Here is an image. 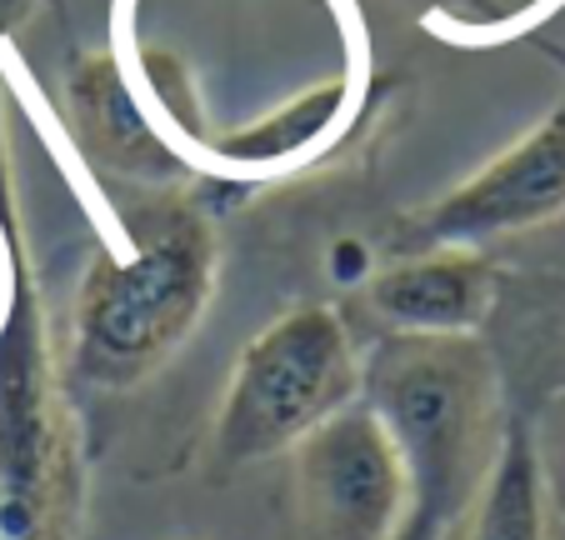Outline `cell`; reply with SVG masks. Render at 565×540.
<instances>
[{"mask_svg":"<svg viewBox=\"0 0 565 540\" xmlns=\"http://www.w3.org/2000/svg\"><path fill=\"white\" fill-rule=\"evenodd\" d=\"M215 286L211 225L191 205H150L126 255H96L75 296V375L96 391L146 381L201 320Z\"/></svg>","mask_w":565,"mask_h":540,"instance_id":"1","label":"cell"},{"mask_svg":"<svg viewBox=\"0 0 565 540\" xmlns=\"http://www.w3.org/2000/svg\"><path fill=\"white\" fill-rule=\"evenodd\" d=\"M491 360L466 336H395L365 366V405L406 466L411 506L456 530L501 445H491Z\"/></svg>","mask_w":565,"mask_h":540,"instance_id":"2","label":"cell"},{"mask_svg":"<svg viewBox=\"0 0 565 540\" xmlns=\"http://www.w3.org/2000/svg\"><path fill=\"white\" fill-rule=\"evenodd\" d=\"M81 500L86 480L75 421L31 271L15 255L0 320V540H81Z\"/></svg>","mask_w":565,"mask_h":540,"instance_id":"3","label":"cell"},{"mask_svg":"<svg viewBox=\"0 0 565 540\" xmlns=\"http://www.w3.org/2000/svg\"><path fill=\"white\" fill-rule=\"evenodd\" d=\"M355 385L361 371L341 320L320 306L290 310L260 330L235 366L215 421V451L225 466L296 451L316 425L355 401Z\"/></svg>","mask_w":565,"mask_h":540,"instance_id":"4","label":"cell"},{"mask_svg":"<svg viewBox=\"0 0 565 540\" xmlns=\"http://www.w3.org/2000/svg\"><path fill=\"white\" fill-rule=\"evenodd\" d=\"M411 480L371 405H345L296 445V540H391Z\"/></svg>","mask_w":565,"mask_h":540,"instance_id":"5","label":"cell"},{"mask_svg":"<svg viewBox=\"0 0 565 540\" xmlns=\"http://www.w3.org/2000/svg\"><path fill=\"white\" fill-rule=\"evenodd\" d=\"M565 211V110L531 130L521 146H511L501 160L470 176L460 191H450L440 205H430L416 221V235L426 245L456 251L480 245L491 235L531 231Z\"/></svg>","mask_w":565,"mask_h":540,"instance_id":"6","label":"cell"},{"mask_svg":"<svg viewBox=\"0 0 565 540\" xmlns=\"http://www.w3.org/2000/svg\"><path fill=\"white\" fill-rule=\"evenodd\" d=\"M371 300L401 336H466L486 316L491 271L466 251H436L381 271Z\"/></svg>","mask_w":565,"mask_h":540,"instance_id":"7","label":"cell"},{"mask_svg":"<svg viewBox=\"0 0 565 540\" xmlns=\"http://www.w3.org/2000/svg\"><path fill=\"white\" fill-rule=\"evenodd\" d=\"M71 110L81 146L96 160H106L110 170L136 180H175L181 176V156L156 136L150 116L140 110V100L130 96L126 75L116 71V61L96 55V61L75 65L71 75Z\"/></svg>","mask_w":565,"mask_h":540,"instance_id":"8","label":"cell"},{"mask_svg":"<svg viewBox=\"0 0 565 540\" xmlns=\"http://www.w3.org/2000/svg\"><path fill=\"white\" fill-rule=\"evenodd\" d=\"M460 540H545L541 451L521 421L501 431V451H495L491 476L470 506V526Z\"/></svg>","mask_w":565,"mask_h":540,"instance_id":"9","label":"cell"},{"mask_svg":"<svg viewBox=\"0 0 565 540\" xmlns=\"http://www.w3.org/2000/svg\"><path fill=\"white\" fill-rule=\"evenodd\" d=\"M341 85H320L310 96H300L296 106H286L280 116L260 120L256 130H241V136L221 140V156L225 160H246V166H266V160H280V156H296L300 146L320 136L331 126V116L341 110Z\"/></svg>","mask_w":565,"mask_h":540,"instance_id":"10","label":"cell"},{"mask_svg":"<svg viewBox=\"0 0 565 540\" xmlns=\"http://www.w3.org/2000/svg\"><path fill=\"white\" fill-rule=\"evenodd\" d=\"M326 261H331V276L341 280V286H361V280L371 276V245L355 241V235H341Z\"/></svg>","mask_w":565,"mask_h":540,"instance_id":"11","label":"cell"},{"mask_svg":"<svg viewBox=\"0 0 565 540\" xmlns=\"http://www.w3.org/2000/svg\"><path fill=\"white\" fill-rule=\"evenodd\" d=\"M446 536H450V530L440 526L436 516H426V510L411 506L406 516H401V526H395V536H391V540H446Z\"/></svg>","mask_w":565,"mask_h":540,"instance_id":"12","label":"cell"},{"mask_svg":"<svg viewBox=\"0 0 565 540\" xmlns=\"http://www.w3.org/2000/svg\"><path fill=\"white\" fill-rule=\"evenodd\" d=\"M416 6H440V11H456V15H486L491 0H416Z\"/></svg>","mask_w":565,"mask_h":540,"instance_id":"13","label":"cell"},{"mask_svg":"<svg viewBox=\"0 0 565 540\" xmlns=\"http://www.w3.org/2000/svg\"><path fill=\"white\" fill-rule=\"evenodd\" d=\"M11 215V186H6V136H0V221Z\"/></svg>","mask_w":565,"mask_h":540,"instance_id":"14","label":"cell"},{"mask_svg":"<svg viewBox=\"0 0 565 540\" xmlns=\"http://www.w3.org/2000/svg\"><path fill=\"white\" fill-rule=\"evenodd\" d=\"M15 6H21V0H0V21H6V15H11Z\"/></svg>","mask_w":565,"mask_h":540,"instance_id":"15","label":"cell"}]
</instances>
